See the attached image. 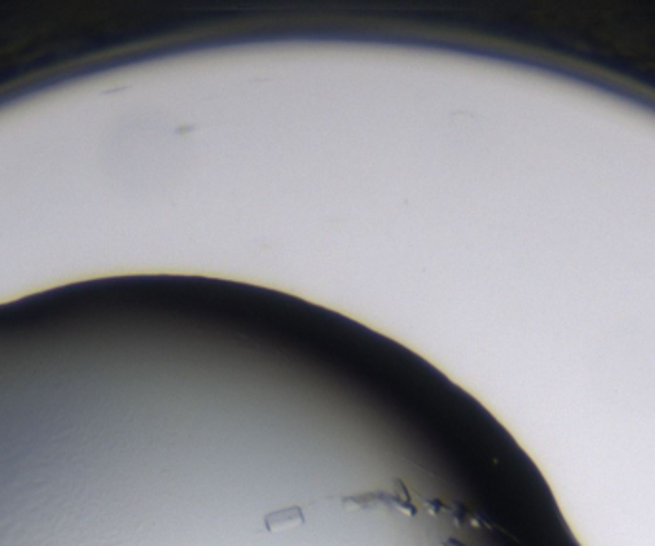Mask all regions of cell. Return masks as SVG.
Listing matches in <instances>:
<instances>
[{
  "instance_id": "cell-1",
  "label": "cell",
  "mask_w": 655,
  "mask_h": 546,
  "mask_svg": "<svg viewBox=\"0 0 655 546\" xmlns=\"http://www.w3.org/2000/svg\"><path fill=\"white\" fill-rule=\"evenodd\" d=\"M305 524V514L301 506H291V508L278 510L272 512L265 517V525H267V531H280V529H288V527H295V525Z\"/></svg>"
}]
</instances>
